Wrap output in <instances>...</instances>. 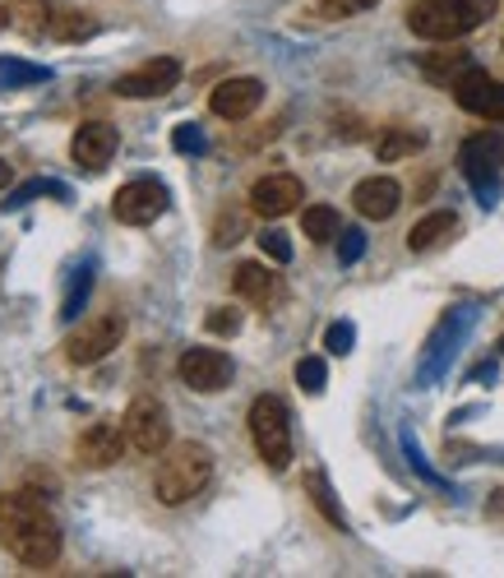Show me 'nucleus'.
I'll use <instances>...</instances> for the list:
<instances>
[{"label": "nucleus", "instance_id": "nucleus-8", "mask_svg": "<svg viewBox=\"0 0 504 578\" xmlns=\"http://www.w3.org/2000/svg\"><path fill=\"white\" fill-rule=\"evenodd\" d=\"M112 214L125 227H148L167 214V186L163 180H125L112 199Z\"/></svg>", "mask_w": 504, "mask_h": 578}, {"label": "nucleus", "instance_id": "nucleus-23", "mask_svg": "<svg viewBox=\"0 0 504 578\" xmlns=\"http://www.w3.org/2000/svg\"><path fill=\"white\" fill-rule=\"evenodd\" d=\"M97 29L93 19H84V14H74V10H56L51 14V38H61V42H74V38H89Z\"/></svg>", "mask_w": 504, "mask_h": 578}, {"label": "nucleus", "instance_id": "nucleus-29", "mask_svg": "<svg viewBox=\"0 0 504 578\" xmlns=\"http://www.w3.org/2000/svg\"><path fill=\"white\" fill-rule=\"evenodd\" d=\"M352 343H357V329H352L348 320L329 324V333H325V348H329L333 357H348V352H352Z\"/></svg>", "mask_w": 504, "mask_h": 578}, {"label": "nucleus", "instance_id": "nucleus-20", "mask_svg": "<svg viewBox=\"0 0 504 578\" xmlns=\"http://www.w3.org/2000/svg\"><path fill=\"white\" fill-rule=\"evenodd\" d=\"M463 70H472L467 51H431V56L421 61V74H426L431 84H440V89H454Z\"/></svg>", "mask_w": 504, "mask_h": 578}, {"label": "nucleus", "instance_id": "nucleus-4", "mask_svg": "<svg viewBox=\"0 0 504 578\" xmlns=\"http://www.w3.org/2000/svg\"><path fill=\"white\" fill-rule=\"evenodd\" d=\"M250 440H255L259 458L269 463L274 472L291 467V416H287L282 399H274V393H259V399L250 403Z\"/></svg>", "mask_w": 504, "mask_h": 578}, {"label": "nucleus", "instance_id": "nucleus-31", "mask_svg": "<svg viewBox=\"0 0 504 578\" xmlns=\"http://www.w3.org/2000/svg\"><path fill=\"white\" fill-rule=\"evenodd\" d=\"M241 231H246V218H241V214H223L218 227H214V241H218V246H236V241H241Z\"/></svg>", "mask_w": 504, "mask_h": 578}, {"label": "nucleus", "instance_id": "nucleus-16", "mask_svg": "<svg viewBox=\"0 0 504 578\" xmlns=\"http://www.w3.org/2000/svg\"><path fill=\"white\" fill-rule=\"evenodd\" d=\"M352 204L357 214L370 218V223H384L398 214V204H403V186H398L393 176H366L361 186L352 190Z\"/></svg>", "mask_w": 504, "mask_h": 578}, {"label": "nucleus", "instance_id": "nucleus-13", "mask_svg": "<svg viewBox=\"0 0 504 578\" xmlns=\"http://www.w3.org/2000/svg\"><path fill=\"white\" fill-rule=\"evenodd\" d=\"M181 79V61L176 56H153L140 70H130L116 79V97H163L176 89Z\"/></svg>", "mask_w": 504, "mask_h": 578}, {"label": "nucleus", "instance_id": "nucleus-25", "mask_svg": "<svg viewBox=\"0 0 504 578\" xmlns=\"http://www.w3.org/2000/svg\"><path fill=\"white\" fill-rule=\"evenodd\" d=\"M380 0H320V6H315V14L320 19H357V14H366V10H376Z\"/></svg>", "mask_w": 504, "mask_h": 578}, {"label": "nucleus", "instance_id": "nucleus-19", "mask_svg": "<svg viewBox=\"0 0 504 578\" xmlns=\"http://www.w3.org/2000/svg\"><path fill=\"white\" fill-rule=\"evenodd\" d=\"M426 148V130H412V125H384V135L376 140V157L380 163H403V157Z\"/></svg>", "mask_w": 504, "mask_h": 578}, {"label": "nucleus", "instance_id": "nucleus-1", "mask_svg": "<svg viewBox=\"0 0 504 578\" xmlns=\"http://www.w3.org/2000/svg\"><path fill=\"white\" fill-rule=\"evenodd\" d=\"M0 546H6L19 565L47 569L61 556V523L51 518V509L38 495L14 491L0 500Z\"/></svg>", "mask_w": 504, "mask_h": 578}, {"label": "nucleus", "instance_id": "nucleus-32", "mask_svg": "<svg viewBox=\"0 0 504 578\" xmlns=\"http://www.w3.org/2000/svg\"><path fill=\"white\" fill-rule=\"evenodd\" d=\"M361 250H366V236L357 227H348V231H342V241H338V259H342V265H357Z\"/></svg>", "mask_w": 504, "mask_h": 578}, {"label": "nucleus", "instance_id": "nucleus-6", "mask_svg": "<svg viewBox=\"0 0 504 578\" xmlns=\"http://www.w3.org/2000/svg\"><path fill=\"white\" fill-rule=\"evenodd\" d=\"M121 338H125V314L121 310H102V314L84 320L65 338V357L74 365H93V361H102L107 352H116Z\"/></svg>", "mask_w": 504, "mask_h": 578}, {"label": "nucleus", "instance_id": "nucleus-30", "mask_svg": "<svg viewBox=\"0 0 504 578\" xmlns=\"http://www.w3.org/2000/svg\"><path fill=\"white\" fill-rule=\"evenodd\" d=\"M259 250L269 255L274 265H287V259H291V241H287V236H282L278 227H269V231H259Z\"/></svg>", "mask_w": 504, "mask_h": 578}, {"label": "nucleus", "instance_id": "nucleus-3", "mask_svg": "<svg viewBox=\"0 0 504 578\" xmlns=\"http://www.w3.org/2000/svg\"><path fill=\"white\" fill-rule=\"evenodd\" d=\"M495 14V0H412L408 29L426 42H459Z\"/></svg>", "mask_w": 504, "mask_h": 578}, {"label": "nucleus", "instance_id": "nucleus-11", "mask_svg": "<svg viewBox=\"0 0 504 578\" xmlns=\"http://www.w3.org/2000/svg\"><path fill=\"white\" fill-rule=\"evenodd\" d=\"M125 426L121 422H93L84 435L74 440V458L84 463L89 472H102V467H116L125 458Z\"/></svg>", "mask_w": 504, "mask_h": 578}, {"label": "nucleus", "instance_id": "nucleus-14", "mask_svg": "<svg viewBox=\"0 0 504 578\" xmlns=\"http://www.w3.org/2000/svg\"><path fill=\"white\" fill-rule=\"evenodd\" d=\"M116 148H121V135H116V125H107V121H89V125H79L74 130V140H70V157L84 172H102L116 157Z\"/></svg>", "mask_w": 504, "mask_h": 578}, {"label": "nucleus", "instance_id": "nucleus-26", "mask_svg": "<svg viewBox=\"0 0 504 578\" xmlns=\"http://www.w3.org/2000/svg\"><path fill=\"white\" fill-rule=\"evenodd\" d=\"M208 333H218V338H232V333H241V310H232V306H214L208 310V320H204Z\"/></svg>", "mask_w": 504, "mask_h": 578}, {"label": "nucleus", "instance_id": "nucleus-5", "mask_svg": "<svg viewBox=\"0 0 504 578\" xmlns=\"http://www.w3.org/2000/svg\"><path fill=\"white\" fill-rule=\"evenodd\" d=\"M463 176L472 180V190L482 195V204H495L500 195V163H504V135L500 130H476L459 148Z\"/></svg>", "mask_w": 504, "mask_h": 578}, {"label": "nucleus", "instance_id": "nucleus-27", "mask_svg": "<svg viewBox=\"0 0 504 578\" xmlns=\"http://www.w3.org/2000/svg\"><path fill=\"white\" fill-rule=\"evenodd\" d=\"M42 79H47V70H38V65L0 61V84H6V89H14V84H42Z\"/></svg>", "mask_w": 504, "mask_h": 578}, {"label": "nucleus", "instance_id": "nucleus-12", "mask_svg": "<svg viewBox=\"0 0 504 578\" xmlns=\"http://www.w3.org/2000/svg\"><path fill=\"white\" fill-rule=\"evenodd\" d=\"M306 190H301V180L291 176V172H274V176H259L255 186H250V208L259 218H287L291 208H301Z\"/></svg>", "mask_w": 504, "mask_h": 578}, {"label": "nucleus", "instance_id": "nucleus-21", "mask_svg": "<svg viewBox=\"0 0 504 578\" xmlns=\"http://www.w3.org/2000/svg\"><path fill=\"white\" fill-rule=\"evenodd\" d=\"M10 29H19L23 38L51 33V6L47 0H14L10 6Z\"/></svg>", "mask_w": 504, "mask_h": 578}, {"label": "nucleus", "instance_id": "nucleus-9", "mask_svg": "<svg viewBox=\"0 0 504 578\" xmlns=\"http://www.w3.org/2000/svg\"><path fill=\"white\" fill-rule=\"evenodd\" d=\"M454 102H459L463 112L482 116V121H504V84H500L495 74H486L482 65H472V70L459 74Z\"/></svg>", "mask_w": 504, "mask_h": 578}, {"label": "nucleus", "instance_id": "nucleus-36", "mask_svg": "<svg viewBox=\"0 0 504 578\" xmlns=\"http://www.w3.org/2000/svg\"><path fill=\"white\" fill-rule=\"evenodd\" d=\"M500 348H504V338H500Z\"/></svg>", "mask_w": 504, "mask_h": 578}, {"label": "nucleus", "instance_id": "nucleus-10", "mask_svg": "<svg viewBox=\"0 0 504 578\" xmlns=\"http://www.w3.org/2000/svg\"><path fill=\"white\" fill-rule=\"evenodd\" d=\"M176 375L191 384L195 393H218V389H227L232 384V375H236V365H232V357L227 352H218V348H191L181 361H176Z\"/></svg>", "mask_w": 504, "mask_h": 578}, {"label": "nucleus", "instance_id": "nucleus-15", "mask_svg": "<svg viewBox=\"0 0 504 578\" xmlns=\"http://www.w3.org/2000/svg\"><path fill=\"white\" fill-rule=\"evenodd\" d=\"M259 102H264V84H259V79H250V74L223 79V84L208 93V107H214V116H223V121H246V116H255Z\"/></svg>", "mask_w": 504, "mask_h": 578}, {"label": "nucleus", "instance_id": "nucleus-2", "mask_svg": "<svg viewBox=\"0 0 504 578\" xmlns=\"http://www.w3.org/2000/svg\"><path fill=\"white\" fill-rule=\"evenodd\" d=\"M214 482V450L199 440H185V444H172V450H163V458H157V472H153V495L157 505H185L195 500V495Z\"/></svg>", "mask_w": 504, "mask_h": 578}, {"label": "nucleus", "instance_id": "nucleus-22", "mask_svg": "<svg viewBox=\"0 0 504 578\" xmlns=\"http://www.w3.org/2000/svg\"><path fill=\"white\" fill-rule=\"evenodd\" d=\"M301 231L310 236V241H333V236H342V218L333 204H310L301 214Z\"/></svg>", "mask_w": 504, "mask_h": 578}, {"label": "nucleus", "instance_id": "nucleus-7", "mask_svg": "<svg viewBox=\"0 0 504 578\" xmlns=\"http://www.w3.org/2000/svg\"><path fill=\"white\" fill-rule=\"evenodd\" d=\"M121 426H125V440H130V450H135V454L153 458V454H163L172 444V416H167V407L157 399H135L125 407Z\"/></svg>", "mask_w": 504, "mask_h": 578}, {"label": "nucleus", "instance_id": "nucleus-35", "mask_svg": "<svg viewBox=\"0 0 504 578\" xmlns=\"http://www.w3.org/2000/svg\"><path fill=\"white\" fill-rule=\"evenodd\" d=\"M0 29H10V6H0Z\"/></svg>", "mask_w": 504, "mask_h": 578}, {"label": "nucleus", "instance_id": "nucleus-34", "mask_svg": "<svg viewBox=\"0 0 504 578\" xmlns=\"http://www.w3.org/2000/svg\"><path fill=\"white\" fill-rule=\"evenodd\" d=\"M10 180H14V172H10V163H6V157H0V190H6Z\"/></svg>", "mask_w": 504, "mask_h": 578}, {"label": "nucleus", "instance_id": "nucleus-24", "mask_svg": "<svg viewBox=\"0 0 504 578\" xmlns=\"http://www.w3.org/2000/svg\"><path fill=\"white\" fill-rule=\"evenodd\" d=\"M306 491H310V500L320 505V514L333 523V528H348V514L338 509V500H333V491H329V482H325V477H310V482H306Z\"/></svg>", "mask_w": 504, "mask_h": 578}, {"label": "nucleus", "instance_id": "nucleus-33", "mask_svg": "<svg viewBox=\"0 0 504 578\" xmlns=\"http://www.w3.org/2000/svg\"><path fill=\"white\" fill-rule=\"evenodd\" d=\"M172 144H176L181 153H204V148H208V144H204V135H199V125H176Z\"/></svg>", "mask_w": 504, "mask_h": 578}, {"label": "nucleus", "instance_id": "nucleus-28", "mask_svg": "<svg viewBox=\"0 0 504 578\" xmlns=\"http://www.w3.org/2000/svg\"><path fill=\"white\" fill-rule=\"evenodd\" d=\"M297 384L306 393H325V361L320 357H301L297 361Z\"/></svg>", "mask_w": 504, "mask_h": 578}, {"label": "nucleus", "instance_id": "nucleus-18", "mask_svg": "<svg viewBox=\"0 0 504 578\" xmlns=\"http://www.w3.org/2000/svg\"><path fill=\"white\" fill-rule=\"evenodd\" d=\"M449 236H459V214H449V208H440V214H426L412 231H408V250L412 255H426V250H440Z\"/></svg>", "mask_w": 504, "mask_h": 578}, {"label": "nucleus", "instance_id": "nucleus-17", "mask_svg": "<svg viewBox=\"0 0 504 578\" xmlns=\"http://www.w3.org/2000/svg\"><path fill=\"white\" fill-rule=\"evenodd\" d=\"M232 292L241 301H250V306H274L282 297V282H278L274 269H264V265H236Z\"/></svg>", "mask_w": 504, "mask_h": 578}]
</instances>
